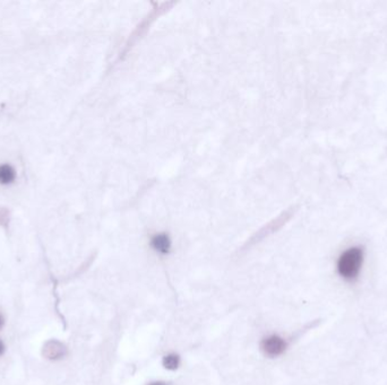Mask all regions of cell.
Listing matches in <instances>:
<instances>
[{
    "label": "cell",
    "mask_w": 387,
    "mask_h": 385,
    "mask_svg": "<svg viewBox=\"0 0 387 385\" xmlns=\"http://www.w3.org/2000/svg\"><path fill=\"white\" fill-rule=\"evenodd\" d=\"M262 350L263 353L266 355L267 357L274 358L281 356L288 348V342L277 334H271L267 335L266 338L263 339L262 341Z\"/></svg>",
    "instance_id": "2"
},
{
    "label": "cell",
    "mask_w": 387,
    "mask_h": 385,
    "mask_svg": "<svg viewBox=\"0 0 387 385\" xmlns=\"http://www.w3.org/2000/svg\"><path fill=\"white\" fill-rule=\"evenodd\" d=\"M3 322H5V321H3V316L1 315V313H0V330H1V328L3 327Z\"/></svg>",
    "instance_id": "8"
},
{
    "label": "cell",
    "mask_w": 387,
    "mask_h": 385,
    "mask_svg": "<svg viewBox=\"0 0 387 385\" xmlns=\"http://www.w3.org/2000/svg\"><path fill=\"white\" fill-rule=\"evenodd\" d=\"M151 246L160 254H166L170 251L171 242L166 234H158L152 238Z\"/></svg>",
    "instance_id": "4"
},
{
    "label": "cell",
    "mask_w": 387,
    "mask_h": 385,
    "mask_svg": "<svg viewBox=\"0 0 387 385\" xmlns=\"http://www.w3.org/2000/svg\"><path fill=\"white\" fill-rule=\"evenodd\" d=\"M3 351H5V346H3V343L1 340H0V356L3 354Z\"/></svg>",
    "instance_id": "7"
},
{
    "label": "cell",
    "mask_w": 387,
    "mask_h": 385,
    "mask_svg": "<svg viewBox=\"0 0 387 385\" xmlns=\"http://www.w3.org/2000/svg\"><path fill=\"white\" fill-rule=\"evenodd\" d=\"M180 364V358L176 354H169L163 358V366L169 371H174Z\"/></svg>",
    "instance_id": "6"
},
{
    "label": "cell",
    "mask_w": 387,
    "mask_h": 385,
    "mask_svg": "<svg viewBox=\"0 0 387 385\" xmlns=\"http://www.w3.org/2000/svg\"><path fill=\"white\" fill-rule=\"evenodd\" d=\"M150 385H166L165 383H161V382H156V383H152Z\"/></svg>",
    "instance_id": "9"
},
{
    "label": "cell",
    "mask_w": 387,
    "mask_h": 385,
    "mask_svg": "<svg viewBox=\"0 0 387 385\" xmlns=\"http://www.w3.org/2000/svg\"><path fill=\"white\" fill-rule=\"evenodd\" d=\"M16 178V173L12 166L8 164L0 165V183L1 184H10Z\"/></svg>",
    "instance_id": "5"
},
{
    "label": "cell",
    "mask_w": 387,
    "mask_h": 385,
    "mask_svg": "<svg viewBox=\"0 0 387 385\" xmlns=\"http://www.w3.org/2000/svg\"><path fill=\"white\" fill-rule=\"evenodd\" d=\"M363 257L364 253L361 246H352L342 252L336 264L338 275L347 282H355L361 271Z\"/></svg>",
    "instance_id": "1"
},
{
    "label": "cell",
    "mask_w": 387,
    "mask_h": 385,
    "mask_svg": "<svg viewBox=\"0 0 387 385\" xmlns=\"http://www.w3.org/2000/svg\"><path fill=\"white\" fill-rule=\"evenodd\" d=\"M43 355L48 359L58 360L61 359L66 355V348L61 342L57 341V340H51L44 345Z\"/></svg>",
    "instance_id": "3"
}]
</instances>
